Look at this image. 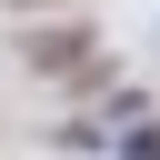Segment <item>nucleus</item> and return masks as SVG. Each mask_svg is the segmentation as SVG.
I'll return each mask as SVG.
<instances>
[{"label":"nucleus","mask_w":160,"mask_h":160,"mask_svg":"<svg viewBox=\"0 0 160 160\" xmlns=\"http://www.w3.org/2000/svg\"><path fill=\"white\" fill-rule=\"evenodd\" d=\"M80 50H90V30H70V20H60V30H30V40H20V60H30V70H80Z\"/></svg>","instance_id":"obj_1"},{"label":"nucleus","mask_w":160,"mask_h":160,"mask_svg":"<svg viewBox=\"0 0 160 160\" xmlns=\"http://www.w3.org/2000/svg\"><path fill=\"white\" fill-rule=\"evenodd\" d=\"M10 10H40V0H10Z\"/></svg>","instance_id":"obj_2"}]
</instances>
